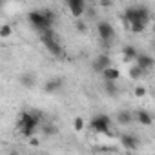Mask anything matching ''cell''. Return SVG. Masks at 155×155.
<instances>
[{"mask_svg":"<svg viewBox=\"0 0 155 155\" xmlns=\"http://www.w3.org/2000/svg\"><path fill=\"white\" fill-rule=\"evenodd\" d=\"M18 131L22 133V137L26 139H31L35 137L37 130L44 126V119H42V113L37 111V110H29V111H22L18 115Z\"/></svg>","mask_w":155,"mask_h":155,"instance_id":"cell-1","label":"cell"},{"mask_svg":"<svg viewBox=\"0 0 155 155\" xmlns=\"http://www.w3.org/2000/svg\"><path fill=\"white\" fill-rule=\"evenodd\" d=\"M28 20L31 22V26H33L38 33H42V31L51 29V26H53V22H55V13H53V9H49V8H44V9H31V11L28 13Z\"/></svg>","mask_w":155,"mask_h":155,"instance_id":"cell-2","label":"cell"},{"mask_svg":"<svg viewBox=\"0 0 155 155\" xmlns=\"http://www.w3.org/2000/svg\"><path fill=\"white\" fill-rule=\"evenodd\" d=\"M150 18H151V13H150V9L146 6H128L124 9V20L128 22V26L137 24V22L148 26Z\"/></svg>","mask_w":155,"mask_h":155,"instance_id":"cell-3","label":"cell"},{"mask_svg":"<svg viewBox=\"0 0 155 155\" xmlns=\"http://www.w3.org/2000/svg\"><path fill=\"white\" fill-rule=\"evenodd\" d=\"M40 40H42L44 48H46L53 57H62L64 51H62V46H60V42H58V38H57V35H55L53 29L42 31V33H40Z\"/></svg>","mask_w":155,"mask_h":155,"instance_id":"cell-4","label":"cell"},{"mask_svg":"<svg viewBox=\"0 0 155 155\" xmlns=\"http://www.w3.org/2000/svg\"><path fill=\"white\" fill-rule=\"evenodd\" d=\"M90 130H93L95 133H104V135H111V119L104 113H99L95 115L91 120H90Z\"/></svg>","mask_w":155,"mask_h":155,"instance_id":"cell-5","label":"cell"},{"mask_svg":"<svg viewBox=\"0 0 155 155\" xmlns=\"http://www.w3.org/2000/svg\"><path fill=\"white\" fill-rule=\"evenodd\" d=\"M97 33H99V38L104 46H110V42L115 38V29L108 20H101L97 24Z\"/></svg>","mask_w":155,"mask_h":155,"instance_id":"cell-6","label":"cell"},{"mask_svg":"<svg viewBox=\"0 0 155 155\" xmlns=\"http://www.w3.org/2000/svg\"><path fill=\"white\" fill-rule=\"evenodd\" d=\"M68 9H69V13H71L75 18H81V17L86 13L88 6H86L84 0H68Z\"/></svg>","mask_w":155,"mask_h":155,"instance_id":"cell-7","label":"cell"},{"mask_svg":"<svg viewBox=\"0 0 155 155\" xmlns=\"http://www.w3.org/2000/svg\"><path fill=\"white\" fill-rule=\"evenodd\" d=\"M91 68H93L95 73H101V75H102L108 68H111V58H110L108 55H99L97 58H93Z\"/></svg>","mask_w":155,"mask_h":155,"instance_id":"cell-8","label":"cell"},{"mask_svg":"<svg viewBox=\"0 0 155 155\" xmlns=\"http://www.w3.org/2000/svg\"><path fill=\"white\" fill-rule=\"evenodd\" d=\"M120 146L124 150H137L139 148V137L135 133H131V131L122 133L120 135Z\"/></svg>","mask_w":155,"mask_h":155,"instance_id":"cell-9","label":"cell"},{"mask_svg":"<svg viewBox=\"0 0 155 155\" xmlns=\"http://www.w3.org/2000/svg\"><path fill=\"white\" fill-rule=\"evenodd\" d=\"M64 86V79H60V77H53V79H49L46 84H44V91L46 93H57L60 91Z\"/></svg>","mask_w":155,"mask_h":155,"instance_id":"cell-10","label":"cell"},{"mask_svg":"<svg viewBox=\"0 0 155 155\" xmlns=\"http://www.w3.org/2000/svg\"><path fill=\"white\" fill-rule=\"evenodd\" d=\"M117 124H120V126H130L133 120H135V113H131L130 110H120V111H117Z\"/></svg>","mask_w":155,"mask_h":155,"instance_id":"cell-11","label":"cell"},{"mask_svg":"<svg viewBox=\"0 0 155 155\" xmlns=\"http://www.w3.org/2000/svg\"><path fill=\"white\" fill-rule=\"evenodd\" d=\"M135 64L140 66V68L148 73V71H151V69L155 68V58L150 57V55H139V58L135 60Z\"/></svg>","mask_w":155,"mask_h":155,"instance_id":"cell-12","label":"cell"},{"mask_svg":"<svg viewBox=\"0 0 155 155\" xmlns=\"http://www.w3.org/2000/svg\"><path fill=\"white\" fill-rule=\"evenodd\" d=\"M20 84H22V88H26V90H33L35 84H37L35 73H33V71H24V73L20 75Z\"/></svg>","mask_w":155,"mask_h":155,"instance_id":"cell-13","label":"cell"},{"mask_svg":"<svg viewBox=\"0 0 155 155\" xmlns=\"http://www.w3.org/2000/svg\"><path fill=\"white\" fill-rule=\"evenodd\" d=\"M139 51H137V48L135 46H131V44H128V46H124L122 48V58L126 60V62H131V60H137L139 58Z\"/></svg>","mask_w":155,"mask_h":155,"instance_id":"cell-14","label":"cell"},{"mask_svg":"<svg viewBox=\"0 0 155 155\" xmlns=\"http://www.w3.org/2000/svg\"><path fill=\"white\" fill-rule=\"evenodd\" d=\"M135 120H137L139 124H142V126H151V124H153V117H151L146 110L135 111Z\"/></svg>","mask_w":155,"mask_h":155,"instance_id":"cell-15","label":"cell"},{"mask_svg":"<svg viewBox=\"0 0 155 155\" xmlns=\"http://www.w3.org/2000/svg\"><path fill=\"white\" fill-rule=\"evenodd\" d=\"M102 79L104 81H110V82H117L119 79H120V71H119V68H108L104 73H102Z\"/></svg>","mask_w":155,"mask_h":155,"instance_id":"cell-16","label":"cell"},{"mask_svg":"<svg viewBox=\"0 0 155 155\" xmlns=\"http://www.w3.org/2000/svg\"><path fill=\"white\" fill-rule=\"evenodd\" d=\"M128 75H130V79H133V81H139V79H142V77L146 75V71H144L140 66L133 64V66H130V69H128Z\"/></svg>","mask_w":155,"mask_h":155,"instance_id":"cell-17","label":"cell"},{"mask_svg":"<svg viewBox=\"0 0 155 155\" xmlns=\"http://www.w3.org/2000/svg\"><path fill=\"white\" fill-rule=\"evenodd\" d=\"M102 90H104V93L110 95V97H117V93H119L117 82H110V81H104V82H102Z\"/></svg>","mask_w":155,"mask_h":155,"instance_id":"cell-18","label":"cell"},{"mask_svg":"<svg viewBox=\"0 0 155 155\" xmlns=\"http://www.w3.org/2000/svg\"><path fill=\"white\" fill-rule=\"evenodd\" d=\"M84 128H86V122H84L82 117H75V119H73V130H75V131H82Z\"/></svg>","mask_w":155,"mask_h":155,"instance_id":"cell-19","label":"cell"},{"mask_svg":"<svg viewBox=\"0 0 155 155\" xmlns=\"http://www.w3.org/2000/svg\"><path fill=\"white\" fill-rule=\"evenodd\" d=\"M11 33H13V28L9 24H2V26H0V38H8V37H11Z\"/></svg>","mask_w":155,"mask_h":155,"instance_id":"cell-20","label":"cell"},{"mask_svg":"<svg viewBox=\"0 0 155 155\" xmlns=\"http://www.w3.org/2000/svg\"><path fill=\"white\" fill-rule=\"evenodd\" d=\"M133 95H135L137 99H144V97L148 95V88H146V86H135V88H133Z\"/></svg>","mask_w":155,"mask_h":155,"instance_id":"cell-21","label":"cell"},{"mask_svg":"<svg viewBox=\"0 0 155 155\" xmlns=\"http://www.w3.org/2000/svg\"><path fill=\"white\" fill-rule=\"evenodd\" d=\"M130 29H131V33L139 35V33H142V31L146 29V24H140V22H137V24H131V26H130Z\"/></svg>","mask_w":155,"mask_h":155,"instance_id":"cell-22","label":"cell"},{"mask_svg":"<svg viewBox=\"0 0 155 155\" xmlns=\"http://www.w3.org/2000/svg\"><path fill=\"white\" fill-rule=\"evenodd\" d=\"M42 131H44V135H55L57 133V128L53 124H44L42 126Z\"/></svg>","mask_w":155,"mask_h":155,"instance_id":"cell-23","label":"cell"},{"mask_svg":"<svg viewBox=\"0 0 155 155\" xmlns=\"http://www.w3.org/2000/svg\"><path fill=\"white\" fill-rule=\"evenodd\" d=\"M86 28H88V26H86L84 22H77V29H79L81 33H86Z\"/></svg>","mask_w":155,"mask_h":155,"instance_id":"cell-24","label":"cell"},{"mask_svg":"<svg viewBox=\"0 0 155 155\" xmlns=\"http://www.w3.org/2000/svg\"><path fill=\"white\" fill-rule=\"evenodd\" d=\"M29 144H31V146H38V139L31 137V139H29Z\"/></svg>","mask_w":155,"mask_h":155,"instance_id":"cell-25","label":"cell"},{"mask_svg":"<svg viewBox=\"0 0 155 155\" xmlns=\"http://www.w3.org/2000/svg\"><path fill=\"white\" fill-rule=\"evenodd\" d=\"M113 4L111 2H108V0H106V2H101V8H111Z\"/></svg>","mask_w":155,"mask_h":155,"instance_id":"cell-26","label":"cell"},{"mask_svg":"<svg viewBox=\"0 0 155 155\" xmlns=\"http://www.w3.org/2000/svg\"><path fill=\"white\" fill-rule=\"evenodd\" d=\"M9 155H20V151H17V150H11V151H9Z\"/></svg>","mask_w":155,"mask_h":155,"instance_id":"cell-27","label":"cell"},{"mask_svg":"<svg viewBox=\"0 0 155 155\" xmlns=\"http://www.w3.org/2000/svg\"><path fill=\"white\" fill-rule=\"evenodd\" d=\"M151 31H153V35H155V22H153V26H151Z\"/></svg>","mask_w":155,"mask_h":155,"instance_id":"cell-28","label":"cell"},{"mask_svg":"<svg viewBox=\"0 0 155 155\" xmlns=\"http://www.w3.org/2000/svg\"><path fill=\"white\" fill-rule=\"evenodd\" d=\"M151 44H153V48H155V38H153V42H151Z\"/></svg>","mask_w":155,"mask_h":155,"instance_id":"cell-29","label":"cell"}]
</instances>
